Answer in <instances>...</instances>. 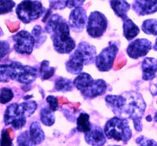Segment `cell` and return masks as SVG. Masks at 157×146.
<instances>
[{
    "label": "cell",
    "instance_id": "1",
    "mask_svg": "<svg viewBox=\"0 0 157 146\" xmlns=\"http://www.w3.org/2000/svg\"><path fill=\"white\" fill-rule=\"evenodd\" d=\"M46 31L51 36L55 51L60 54H68L75 47L68 23L59 14H53L48 18Z\"/></svg>",
    "mask_w": 157,
    "mask_h": 146
},
{
    "label": "cell",
    "instance_id": "2",
    "mask_svg": "<svg viewBox=\"0 0 157 146\" xmlns=\"http://www.w3.org/2000/svg\"><path fill=\"white\" fill-rule=\"evenodd\" d=\"M37 77V70L30 66H24L19 63L0 65V82L14 80L24 85H29Z\"/></svg>",
    "mask_w": 157,
    "mask_h": 146
},
{
    "label": "cell",
    "instance_id": "3",
    "mask_svg": "<svg viewBox=\"0 0 157 146\" xmlns=\"http://www.w3.org/2000/svg\"><path fill=\"white\" fill-rule=\"evenodd\" d=\"M36 108L37 103L35 101L12 103L7 107L4 115L5 125H11L15 130L21 129L26 123L27 118L30 117Z\"/></svg>",
    "mask_w": 157,
    "mask_h": 146
},
{
    "label": "cell",
    "instance_id": "4",
    "mask_svg": "<svg viewBox=\"0 0 157 146\" xmlns=\"http://www.w3.org/2000/svg\"><path fill=\"white\" fill-rule=\"evenodd\" d=\"M96 59V49L86 42H81L66 62V70L72 74H79L84 66Z\"/></svg>",
    "mask_w": 157,
    "mask_h": 146
},
{
    "label": "cell",
    "instance_id": "5",
    "mask_svg": "<svg viewBox=\"0 0 157 146\" xmlns=\"http://www.w3.org/2000/svg\"><path fill=\"white\" fill-rule=\"evenodd\" d=\"M123 95L126 98L123 116H127L132 119L135 130L138 132L141 131V119L146 108L145 100L139 93L135 92H126Z\"/></svg>",
    "mask_w": 157,
    "mask_h": 146
},
{
    "label": "cell",
    "instance_id": "6",
    "mask_svg": "<svg viewBox=\"0 0 157 146\" xmlns=\"http://www.w3.org/2000/svg\"><path fill=\"white\" fill-rule=\"evenodd\" d=\"M104 133L109 139H114L117 141L127 143L131 138L132 133L129 123L124 118L114 117L106 123Z\"/></svg>",
    "mask_w": 157,
    "mask_h": 146
},
{
    "label": "cell",
    "instance_id": "7",
    "mask_svg": "<svg viewBox=\"0 0 157 146\" xmlns=\"http://www.w3.org/2000/svg\"><path fill=\"white\" fill-rule=\"evenodd\" d=\"M45 9L39 1L24 0L16 8V14L24 23H30L37 20L44 13Z\"/></svg>",
    "mask_w": 157,
    "mask_h": 146
},
{
    "label": "cell",
    "instance_id": "8",
    "mask_svg": "<svg viewBox=\"0 0 157 146\" xmlns=\"http://www.w3.org/2000/svg\"><path fill=\"white\" fill-rule=\"evenodd\" d=\"M107 25V19L103 14L98 11L91 13L88 19L86 29L88 34L93 38L101 37L105 32Z\"/></svg>",
    "mask_w": 157,
    "mask_h": 146
},
{
    "label": "cell",
    "instance_id": "9",
    "mask_svg": "<svg viewBox=\"0 0 157 146\" xmlns=\"http://www.w3.org/2000/svg\"><path fill=\"white\" fill-rule=\"evenodd\" d=\"M118 52V47L111 43L109 47L104 48L96 57V67L101 72H107L113 67V63Z\"/></svg>",
    "mask_w": 157,
    "mask_h": 146
},
{
    "label": "cell",
    "instance_id": "10",
    "mask_svg": "<svg viewBox=\"0 0 157 146\" xmlns=\"http://www.w3.org/2000/svg\"><path fill=\"white\" fill-rule=\"evenodd\" d=\"M14 40V50L19 54L30 55L36 44L35 39L27 31H21L13 36Z\"/></svg>",
    "mask_w": 157,
    "mask_h": 146
},
{
    "label": "cell",
    "instance_id": "11",
    "mask_svg": "<svg viewBox=\"0 0 157 146\" xmlns=\"http://www.w3.org/2000/svg\"><path fill=\"white\" fill-rule=\"evenodd\" d=\"M152 48V43L146 39H137L129 44L127 49L129 57L137 59L145 56Z\"/></svg>",
    "mask_w": 157,
    "mask_h": 146
},
{
    "label": "cell",
    "instance_id": "12",
    "mask_svg": "<svg viewBox=\"0 0 157 146\" xmlns=\"http://www.w3.org/2000/svg\"><path fill=\"white\" fill-rule=\"evenodd\" d=\"M86 23V10L82 7L72 10L69 16V25L71 29L76 33L83 30Z\"/></svg>",
    "mask_w": 157,
    "mask_h": 146
},
{
    "label": "cell",
    "instance_id": "13",
    "mask_svg": "<svg viewBox=\"0 0 157 146\" xmlns=\"http://www.w3.org/2000/svg\"><path fill=\"white\" fill-rule=\"evenodd\" d=\"M106 88L107 85L104 80H93L83 90L81 91V93L86 99H93L105 93Z\"/></svg>",
    "mask_w": 157,
    "mask_h": 146
},
{
    "label": "cell",
    "instance_id": "14",
    "mask_svg": "<svg viewBox=\"0 0 157 146\" xmlns=\"http://www.w3.org/2000/svg\"><path fill=\"white\" fill-rule=\"evenodd\" d=\"M133 9L141 16L152 14L157 11V0H134Z\"/></svg>",
    "mask_w": 157,
    "mask_h": 146
},
{
    "label": "cell",
    "instance_id": "15",
    "mask_svg": "<svg viewBox=\"0 0 157 146\" xmlns=\"http://www.w3.org/2000/svg\"><path fill=\"white\" fill-rule=\"evenodd\" d=\"M85 141L88 144L92 146H103L106 142L105 134L103 130L94 126L93 128H91L88 133L85 134Z\"/></svg>",
    "mask_w": 157,
    "mask_h": 146
},
{
    "label": "cell",
    "instance_id": "16",
    "mask_svg": "<svg viewBox=\"0 0 157 146\" xmlns=\"http://www.w3.org/2000/svg\"><path fill=\"white\" fill-rule=\"evenodd\" d=\"M105 101L108 106L112 108L115 115L117 117L123 118V108L126 103V98L123 95L121 96H114V95H109L105 97Z\"/></svg>",
    "mask_w": 157,
    "mask_h": 146
},
{
    "label": "cell",
    "instance_id": "17",
    "mask_svg": "<svg viewBox=\"0 0 157 146\" xmlns=\"http://www.w3.org/2000/svg\"><path fill=\"white\" fill-rule=\"evenodd\" d=\"M142 78L145 81L152 80L155 78L157 72V59L146 58L143 60L141 64Z\"/></svg>",
    "mask_w": 157,
    "mask_h": 146
},
{
    "label": "cell",
    "instance_id": "18",
    "mask_svg": "<svg viewBox=\"0 0 157 146\" xmlns=\"http://www.w3.org/2000/svg\"><path fill=\"white\" fill-rule=\"evenodd\" d=\"M110 6L115 14L122 19L127 18V12L130 10V4L126 0H111Z\"/></svg>",
    "mask_w": 157,
    "mask_h": 146
},
{
    "label": "cell",
    "instance_id": "19",
    "mask_svg": "<svg viewBox=\"0 0 157 146\" xmlns=\"http://www.w3.org/2000/svg\"><path fill=\"white\" fill-rule=\"evenodd\" d=\"M123 35L127 40H133L140 33L139 28L132 22V20H130L128 18L123 19Z\"/></svg>",
    "mask_w": 157,
    "mask_h": 146
},
{
    "label": "cell",
    "instance_id": "20",
    "mask_svg": "<svg viewBox=\"0 0 157 146\" xmlns=\"http://www.w3.org/2000/svg\"><path fill=\"white\" fill-rule=\"evenodd\" d=\"M29 135L34 144H41L45 139V134L38 122L32 123L29 129Z\"/></svg>",
    "mask_w": 157,
    "mask_h": 146
},
{
    "label": "cell",
    "instance_id": "21",
    "mask_svg": "<svg viewBox=\"0 0 157 146\" xmlns=\"http://www.w3.org/2000/svg\"><path fill=\"white\" fill-rule=\"evenodd\" d=\"M92 128L90 123V116L86 113H81L77 119V130L82 133H88Z\"/></svg>",
    "mask_w": 157,
    "mask_h": 146
},
{
    "label": "cell",
    "instance_id": "22",
    "mask_svg": "<svg viewBox=\"0 0 157 146\" xmlns=\"http://www.w3.org/2000/svg\"><path fill=\"white\" fill-rule=\"evenodd\" d=\"M93 78L86 73H81L76 77L73 81V85H75V88L81 92L86 88L91 81H93Z\"/></svg>",
    "mask_w": 157,
    "mask_h": 146
},
{
    "label": "cell",
    "instance_id": "23",
    "mask_svg": "<svg viewBox=\"0 0 157 146\" xmlns=\"http://www.w3.org/2000/svg\"><path fill=\"white\" fill-rule=\"evenodd\" d=\"M40 119L43 124L47 126H51L54 125L55 122V117H54V112H52L50 108L44 107L40 112Z\"/></svg>",
    "mask_w": 157,
    "mask_h": 146
},
{
    "label": "cell",
    "instance_id": "24",
    "mask_svg": "<svg viewBox=\"0 0 157 146\" xmlns=\"http://www.w3.org/2000/svg\"><path fill=\"white\" fill-rule=\"evenodd\" d=\"M54 88L59 92H69L73 88V83L66 78H59L56 80Z\"/></svg>",
    "mask_w": 157,
    "mask_h": 146
},
{
    "label": "cell",
    "instance_id": "25",
    "mask_svg": "<svg viewBox=\"0 0 157 146\" xmlns=\"http://www.w3.org/2000/svg\"><path fill=\"white\" fill-rule=\"evenodd\" d=\"M32 36L34 37L35 41H36V47H39L40 46L46 41L47 40V36H46V33L43 31V29H42L41 26L39 25H36L35 26L34 29H32Z\"/></svg>",
    "mask_w": 157,
    "mask_h": 146
},
{
    "label": "cell",
    "instance_id": "26",
    "mask_svg": "<svg viewBox=\"0 0 157 146\" xmlns=\"http://www.w3.org/2000/svg\"><path fill=\"white\" fill-rule=\"evenodd\" d=\"M49 64H50V62L47 60H44L40 66V71H40V78L43 81L50 79L54 74L55 68L50 67Z\"/></svg>",
    "mask_w": 157,
    "mask_h": 146
},
{
    "label": "cell",
    "instance_id": "27",
    "mask_svg": "<svg viewBox=\"0 0 157 146\" xmlns=\"http://www.w3.org/2000/svg\"><path fill=\"white\" fill-rule=\"evenodd\" d=\"M142 31L148 35H157V20L155 19H148L143 22L141 26Z\"/></svg>",
    "mask_w": 157,
    "mask_h": 146
},
{
    "label": "cell",
    "instance_id": "28",
    "mask_svg": "<svg viewBox=\"0 0 157 146\" xmlns=\"http://www.w3.org/2000/svg\"><path fill=\"white\" fill-rule=\"evenodd\" d=\"M35 144L31 140L29 131L22 133L17 139V146H34Z\"/></svg>",
    "mask_w": 157,
    "mask_h": 146
},
{
    "label": "cell",
    "instance_id": "29",
    "mask_svg": "<svg viewBox=\"0 0 157 146\" xmlns=\"http://www.w3.org/2000/svg\"><path fill=\"white\" fill-rule=\"evenodd\" d=\"M14 6L15 2L13 0H0V15L10 12Z\"/></svg>",
    "mask_w": 157,
    "mask_h": 146
},
{
    "label": "cell",
    "instance_id": "30",
    "mask_svg": "<svg viewBox=\"0 0 157 146\" xmlns=\"http://www.w3.org/2000/svg\"><path fill=\"white\" fill-rule=\"evenodd\" d=\"M12 130L9 128L2 130L1 146H12Z\"/></svg>",
    "mask_w": 157,
    "mask_h": 146
},
{
    "label": "cell",
    "instance_id": "31",
    "mask_svg": "<svg viewBox=\"0 0 157 146\" xmlns=\"http://www.w3.org/2000/svg\"><path fill=\"white\" fill-rule=\"evenodd\" d=\"M13 98V93L11 89L7 88H2L0 93V103L2 104L6 103L12 100Z\"/></svg>",
    "mask_w": 157,
    "mask_h": 146
},
{
    "label": "cell",
    "instance_id": "32",
    "mask_svg": "<svg viewBox=\"0 0 157 146\" xmlns=\"http://www.w3.org/2000/svg\"><path fill=\"white\" fill-rule=\"evenodd\" d=\"M136 143L139 146H157V142L152 139L145 137V136H140L136 139Z\"/></svg>",
    "mask_w": 157,
    "mask_h": 146
},
{
    "label": "cell",
    "instance_id": "33",
    "mask_svg": "<svg viewBox=\"0 0 157 146\" xmlns=\"http://www.w3.org/2000/svg\"><path fill=\"white\" fill-rule=\"evenodd\" d=\"M68 0H50V7L54 10H63L68 6Z\"/></svg>",
    "mask_w": 157,
    "mask_h": 146
},
{
    "label": "cell",
    "instance_id": "34",
    "mask_svg": "<svg viewBox=\"0 0 157 146\" xmlns=\"http://www.w3.org/2000/svg\"><path fill=\"white\" fill-rule=\"evenodd\" d=\"M10 51V45L7 41L2 40L0 41V61L3 58H5L6 55H7Z\"/></svg>",
    "mask_w": 157,
    "mask_h": 146
},
{
    "label": "cell",
    "instance_id": "35",
    "mask_svg": "<svg viewBox=\"0 0 157 146\" xmlns=\"http://www.w3.org/2000/svg\"><path fill=\"white\" fill-rule=\"evenodd\" d=\"M47 102L49 103V108L52 111V112H56L58 110L59 107V103L58 99L57 97L53 96H49L47 98Z\"/></svg>",
    "mask_w": 157,
    "mask_h": 146
},
{
    "label": "cell",
    "instance_id": "36",
    "mask_svg": "<svg viewBox=\"0 0 157 146\" xmlns=\"http://www.w3.org/2000/svg\"><path fill=\"white\" fill-rule=\"evenodd\" d=\"M84 2H85V0H68L67 6L69 8L80 7Z\"/></svg>",
    "mask_w": 157,
    "mask_h": 146
},
{
    "label": "cell",
    "instance_id": "37",
    "mask_svg": "<svg viewBox=\"0 0 157 146\" xmlns=\"http://www.w3.org/2000/svg\"><path fill=\"white\" fill-rule=\"evenodd\" d=\"M6 25H7L8 29L10 31L11 33H15L16 31H17L19 29L20 25L18 22H14V23H12V22H6Z\"/></svg>",
    "mask_w": 157,
    "mask_h": 146
},
{
    "label": "cell",
    "instance_id": "38",
    "mask_svg": "<svg viewBox=\"0 0 157 146\" xmlns=\"http://www.w3.org/2000/svg\"><path fill=\"white\" fill-rule=\"evenodd\" d=\"M150 91H151V93L153 96H156L157 95V79L151 83V85H150Z\"/></svg>",
    "mask_w": 157,
    "mask_h": 146
},
{
    "label": "cell",
    "instance_id": "39",
    "mask_svg": "<svg viewBox=\"0 0 157 146\" xmlns=\"http://www.w3.org/2000/svg\"><path fill=\"white\" fill-rule=\"evenodd\" d=\"M126 63H127V60L126 59H121L120 61H118L117 63H116V70H120V69H121L123 66L125 65Z\"/></svg>",
    "mask_w": 157,
    "mask_h": 146
},
{
    "label": "cell",
    "instance_id": "40",
    "mask_svg": "<svg viewBox=\"0 0 157 146\" xmlns=\"http://www.w3.org/2000/svg\"><path fill=\"white\" fill-rule=\"evenodd\" d=\"M59 101H60V103H68V99H65V98H63V97H61L60 99H59Z\"/></svg>",
    "mask_w": 157,
    "mask_h": 146
},
{
    "label": "cell",
    "instance_id": "41",
    "mask_svg": "<svg viewBox=\"0 0 157 146\" xmlns=\"http://www.w3.org/2000/svg\"><path fill=\"white\" fill-rule=\"evenodd\" d=\"M153 48H154V50L156 51H157V39H156V40H155V44H154Z\"/></svg>",
    "mask_w": 157,
    "mask_h": 146
},
{
    "label": "cell",
    "instance_id": "42",
    "mask_svg": "<svg viewBox=\"0 0 157 146\" xmlns=\"http://www.w3.org/2000/svg\"><path fill=\"white\" fill-rule=\"evenodd\" d=\"M146 120H147V121H148V122L152 121V118H151V116H147V117H146Z\"/></svg>",
    "mask_w": 157,
    "mask_h": 146
},
{
    "label": "cell",
    "instance_id": "43",
    "mask_svg": "<svg viewBox=\"0 0 157 146\" xmlns=\"http://www.w3.org/2000/svg\"><path fill=\"white\" fill-rule=\"evenodd\" d=\"M154 119H155V121L157 123V112H156V113H155V117H154Z\"/></svg>",
    "mask_w": 157,
    "mask_h": 146
},
{
    "label": "cell",
    "instance_id": "44",
    "mask_svg": "<svg viewBox=\"0 0 157 146\" xmlns=\"http://www.w3.org/2000/svg\"><path fill=\"white\" fill-rule=\"evenodd\" d=\"M1 34H2V32H1V30H0V36H1Z\"/></svg>",
    "mask_w": 157,
    "mask_h": 146
},
{
    "label": "cell",
    "instance_id": "45",
    "mask_svg": "<svg viewBox=\"0 0 157 146\" xmlns=\"http://www.w3.org/2000/svg\"><path fill=\"white\" fill-rule=\"evenodd\" d=\"M109 146H120V145H109Z\"/></svg>",
    "mask_w": 157,
    "mask_h": 146
}]
</instances>
